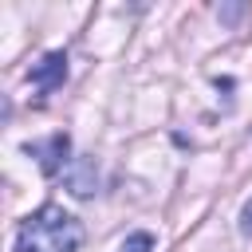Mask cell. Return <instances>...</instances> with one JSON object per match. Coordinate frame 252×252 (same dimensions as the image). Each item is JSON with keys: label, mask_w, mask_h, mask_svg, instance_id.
Segmentation results:
<instances>
[{"label": "cell", "mask_w": 252, "mask_h": 252, "mask_svg": "<svg viewBox=\"0 0 252 252\" xmlns=\"http://www.w3.org/2000/svg\"><path fill=\"white\" fill-rule=\"evenodd\" d=\"M28 154H32V158H39V169H43L47 177H55V173L67 165L71 138L59 130V134H51V138H43V142H28Z\"/></svg>", "instance_id": "2"}, {"label": "cell", "mask_w": 252, "mask_h": 252, "mask_svg": "<svg viewBox=\"0 0 252 252\" xmlns=\"http://www.w3.org/2000/svg\"><path fill=\"white\" fill-rule=\"evenodd\" d=\"M67 185H71V193H75V197H91V193H94V185H98V169H94V161L79 158V161H75V169L67 173Z\"/></svg>", "instance_id": "4"}, {"label": "cell", "mask_w": 252, "mask_h": 252, "mask_svg": "<svg viewBox=\"0 0 252 252\" xmlns=\"http://www.w3.org/2000/svg\"><path fill=\"white\" fill-rule=\"evenodd\" d=\"M28 79H32L39 91H55V87H63V79H67V55H63V51H47V55H39V63H32Z\"/></svg>", "instance_id": "3"}, {"label": "cell", "mask_w": 252, "mask_h": 252, "mask_svg": "<svg viewBox=\"0 0 252 252\" xmlns=\"http://www.w3.org/2000/svg\"><path fill=\"white\" fill-rule=\"evenodd\" d=\"M240 232L252 236V201H244V209H240Z\"/></svg>", "instance_id": "5"}, {"label": "cell", "mask_w": 252, "mask_h": 252, "mask_svg": "<svg viewBox=\"0 0 252 252\" xmlns=\"http://www.w3.org/2000/svg\"><path fill=\"white\" fill-rule=\"evenodd\" d=\"M79 244H83V224L59 205L35 209L16 232V252H79Z\"/></svg>", "instance_id": "1"}]
</instances>
